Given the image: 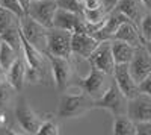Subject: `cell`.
I'll return each mask as SVG.
<instances>
[{
    "instance_id": "6da1fadb",
    "label": "cell",
    "mask_w": 151,
    "mask_h": 135,
    "mask_svg": "<svg viewBox=\"0 0 151 135\" xmlns=\"http://www.w3.org/2000/svg\"><path fill=\"white\" fill-rule=\"evenodd\" d=\"M95 108V100L83 88L74 93H64L59 100V118H79Z\"/></svg>"
},
{
    "instance_id": "7a4b0ae2",
    "label": "cell",
    "mask_w": 151,
    "mask_h": 135,
    "mask_svg": "<svg viewBox=\"0 0 151 135\" xmlns=\"http://www.w3.org/2000/svg\"><path fill=\"white\" fill-rule=\"evenodd\" d=\"M127 106H129V99L119 90V87L116 85L115 81L112 82L109 90L100 97L98 100H95V108L106 109V111H109L113 117L127 115Z\"/></svg>"
},
{
    "instance_id": "3957f363",
    "label": "cell",
    "mask_w": 151,
    "mask_h": 135,
    "mask_svg": "<svg viewBox=\"0 0 151 135\" xmlns=\"http://www.w3.org/2000/svg\"><path fill=\"white\" fill-rule=\"evenodd\" d=\"M15 120L17 125L20 126V129L24 134H38L41 125H42V117L35 112V109L29 105V102L24 99V97H20V100L15 106Z\"/></svg>"
},
{
    "instance_id": "277c9868",
    "label": "cell",
    "mask_w": 151,
    "mask_h": 135,
    "mask_svg": "<svg viewBox=\"0 0 151 135\" xmlns=\"http://www.w3.org/2000/svg\"><path fill=\"white\" fill-rule=\"evenodd\" d=\"M20 30L23 36L30 44H33L41 52H47V33L48 28L42 26L30 15H24L20 18Z\"/></svg>"
},
{
    "instance_id": "5b68a950",
    "label": "cell",
    "mask_w": 151,
    "mask_h": 135,
    "mask_svg": "<svg viewBox=\"0 0 151 135\" xmlns=\"http://www.w3.org/2000/svg\"><path fill=\"white\" fill-rule=\"evenodd\" d=\"M71 38L73 32L59 28H50L47 33V53L70 58L73 55Z\"/></svg>"
},
{
    "instance_id": "8992f818",
    "label": "cell",
    "mask_w": 151,
    "mask_h": 135,
    "mask_svg": "<svg viewBox=\"0 0 151 135\" xmlns=\"http://www.w3.org/2000/svg\"><path fill=\"white\" fill-rule=\"evenodd\" d=\"M110 75L107 73L91 67V70L88 71V75L82 79V88L89 94L94 100H98L112 85L113 81H109Z\"/></svg>"
},
{
    "instance_id": "52a82bcc",
    "label": "cell",
    "mask_w": 151,
    "mask_h": 135,
    "mask_svg": "<svg viewBox=\"0 0 151 135\" xmlns=\"http://www.w3.org/2000/svg\"><path fill=\"white\" fill-rule=\"evenodd\" d=\"M110 41H101L98 47L92 52V55L88 58V61H89L91 67L98 68V70L107 73V75L113 76L116 62H115V58H113V53H112V43Z\"/></svg>"
},
{
    "instance_id": "ba28073f",
    "label": "cell",
    "mask_w": 151,
    "mask_h": 135,
    "mask_svg": "<svg viewBox=\"0 0 151 135\" xmlns=\"http://www.w3.org/2000/svg\"><path fill=\"white\" fill-rule=\"evenodd\" d=\"M58 8L59 6L56 0H32L27 15H30L38 23H41L42 26L50 29L53 28Z\"/></svg>"
},
{
    "instance_id": "9c48e42d",
    "label": "cell",
    "mask_w": 151,
    "mask_h": 135,
    "mask_svg": "<svg viewBox=\"0 0 151 135\" xmlns=\"http://www.w3.org/2000/svg\"><path fill=\"white\" fill-rule=\"evenodd\" d=\"M47 56L50 61V65H52V76H53L55 85L59 90H65L68 81L71 79V75H73V65L70 62V58L56 56L50 53H47Z\"/></svg>"
},
{
    "instance_id": "30bf717a",
    "label": "cell",
    "mask_w": 151,
    "mask_h": 135,
    "mask_svg": "<svg viewBox=\"0 0 151 135\" xmlns=\"http://www.w3.org/2000/svg\"><path fill=\"white\" fill-rule=\"evenodd\" d=\"M129 67L137 83H141L148 75H151V53L148 52L145 44L136 47V52L129 62Z\"/></svg>"
},
{
    "instance_id": "8fae6325",
    "label": "cell",
    "mask_w": 151,
    "mask_h": 135,
    "mask_svg": "<svg viewBox=\"0 0 151 135\" xmlns=\"http://www.w3.org/2000/svg\"><path fill=\"white\" fill-rule=\"evenodd\" d=\"M98 44H100V41L89 32H85V30L73 32L71 49H73V55H76V56L88 59L92 55V52L98 47Z\"/></svg>"
},
{
    "instance_id": "7c38bea8",
    "label": "cell",
    "mask_w": 151,
    "mask_h": 135,
    "mask_svg": "<svg viewBox=\"0 0 151 135\" xmlns=\"http://www.w3.org/2000/svg\"><path fill=\"white\" fill-rule=\"evenodd\" d=\"M113 81L116 82L119 90L125 94L127 99H132L136 94H139V83H137L130 71L129 64H116L113 71Z\"/></svg>"
},
{
    "instance_id": "4fadbf2b",
    "label": "cell",
    "mask_w": 151,
    "mask_h": 135,
    "mask_svg": "<svg viewBox=\"0 0 151 135\" xmlns=\"http://www.w3.org/2000/svg\"><path fill=\"white\" fill-rule=\"evenodd\" d=\"M127 115L133 121L151 120V96L145 93H139L132 99H129Z\"/></svg>"
},
{
    "instance_id": "5bb4252c",
    "label": "cell",
    "mask_w": 151,
    "mask_h": 135,
    "mask_svg": "<svg viewBox=\"0 0 151 135\" xmlns=\"http://www.w3.org/2000/svg\"><path fill=\"white\" fill-rule=\"evenodd\" d=\"M53 28L65 29V30H70V32H77V30L88 32L86 21H85L82 14H74V12L65 11L62 8H58V11H56Z\"/></svg>"
},
{
    "instance_id": "9a60e30c",
    "label": "cell",
    "mask_w": 151,
    "mask_h": 135,
    "mask_svg": "<svg viewBox=\"0 0 151 135\" xmlns=\"http://www.w3.org/2000/svg\"><path fill=\"white\" fill-rule=\"evenodd\" d=\"M116 8L124 15H127L130 21L134 23L137 28L141 26V21L147 15V9H148V6L142 0H119Z\"/></svg>"
},
{
    "instance_id": "2e32d148",
    "label": "cell",
    "mask_w": 151,
    "mask_h": 135,
    "mask_svg": "<svg viewBox=\"0 0 151 135\" xmlns=\"http://www.w3.org/2000/svg\"><path fill=\"white\" fill-rule=\"evenodd\" d=\"M113 40H121V41H125L129 43L134 47H141L145 44V40L141 33V29L136 26L134 23L132 21H125L122 23L119 29L115 32V36H113Z\"/></svg>"
},
{
    "instance_id": "e0dca14e",
    "label": "cell",
    "mask_w": 151,
    "mask_h": 135,
    "mask_svg": "<svg viewBox=\"0 0 151 135\" xmlns=\"http://www.w3.org/2000/svg\"><path fill=\"white\" fill-rule=\"evenodd\" d=\"M26 81H27V64L24 58H18L8 70V82L15 91H21Z\"/></svg>"
},
{
    "instance_id": "ac0fdd59",
    "label": "cell",
    "mask_w": 151,
    "mask_h": 135,
    "mask_svg": "<svg viewBox=\"0 0 151 135\" xmlns=\"http://www.w3.org/2000/svg\"><path fill=\"white\" fill-rule=\"evenodd\" d=\"M110 43H112V53H113V58H115V62L129 64L136 52V47L121 40H112Z\"/></svg>"
},
{
    "instance_id": "d6986e66",
    "label": "cell",
    "mask_w": 151,
    "mask_h": 135,
    "mask_svg": "<svg viewBox=\"0 0 151 135\" xmlns=\"http://www.w3.org/2000/svg\"><path fill=\"white\" fill-rule=\"evenodd\" d=\"M112 132L115 135H134V121L129 115H119L113 120V129Z\"/></svg>"
},
{
    "instance_id": "ffe728a7",
    "label": "cell",
    "mask_w": 151,
    "mask_h": 135,
    "mask_svg": "<svg viewBox=\"0 0 151 135\" xmlns=\"http://www.w3.org/2000/svg\"><path fill=\"white\" fill-rule=\"evenodd\" d=\"M18 50H15L11 44L2 41L0 44V65H2L5 70H9L11 65L18 59Z\"/></svg>"
},
{
    "instance_id": "44dd1931",
    "label": "cell",
    "mask_w": 151,
    "mask_h": 135,
    "mask_svg": "<svg viewBox=\"0 0 151 135\" xmlns=\"http://www.w3.org/2000/svg\"><path fill=\"white\" fill-rule=\"evenodd\" d=\"M0 40L11 44L15 50L21 52V47H23V40H21V30H20V23L15 24L14 28L8 29L5 33L0 35Z\"/></svg>"
},
{
    "instance_id": "7402d4cb",
    "label": "cell",
    "mask_w": 151,
    "mask_h": 135,
    "mask_svg": "<svg viewBox=\"0 0 151 135\" xmlns=\"http://www.w3.org/2000/svg\"><path fill=\"white\" fill-rule=\"evenodd\" d=\"M18 23H20V17H17L14 12H11L8 9L0 8V35L5 33L8 29L14 28Z\"/></svg>"
},
{
    "instance_id": "603a6c76",
    "label": "cell",
    "mask_w": 151,
    "mask_h": 135,
    "mask_svg": "<svg viewBox=\"0 0 151 135\" xmlns=\"http://www.w3.org/2000/svg\"><path fill=\"white\" fill-rule=\"evenodd\" d=\"M15 90L11 87L9 82H5V83H0V111H5L8 108V105L11 103V99H12V93Z\"/></svg>"
},
{
    "instance_id": "cb8c5ba5",
    "label": "cell",
    "mask_w": 151,
    "mask_h": 135,
    "mask_svg": "<svg viewBox=\"0 0 151 135\" xmlns=\"http://www.w3.org/2000/svg\"><path fill=\"white\" fill-rule=\"evenodd\" d=\"M56 2H58L59 8L70 11V12H74V14H82L83 15V3L79 2V0H56Z\"/></svg>"
},
{
    "instance_id": "d4e9b609",
    "label": "cell",
    "mask_w": 151,
    "mask_h": 135,
    "mask_svg": "<svg viewBox=\"0 0 151 135\" xmlns=\"http://www.w3.org/2000/svg\"><path fill=\"white\" fill-rule=\"evenodd\" d=\"M0 8L14 12V14L17 17H20V18L26 15V12H24V9H23V6L20 3V0H0Z\"/></svg>"
},
{
    "instance_id": "484cf974",
    "label": "cell",
    "mask_w": 151,
    "mask_h": 135,
    "mask_svg": "<svg viewBox=\"0 0 151 135\" xmlns=\"http://www.w3.org/2000/svg\"><path fill=\"white\" fill-rule=\"evenodd\" d=\"M58 134H59V125L52 118L44 120L40 131H38V135H58Z\"/></svg>"
},
{
    "instance_id": "4316f807",
    "label": "cell",
    "mask_w": 151,
    "mask_h": 135,
    "mask_svg": "<svg viewBox=\"0 0 151 135\" xmlns=\"http://www.w3.org/2000/svg\"><path fill=\"white\" fill-rule=\"evenodd\" d=\"M141 33L145 41H151V12H147V15L141 21Z\"/></svg>"
},
{
    "instance_id": "83f0119b",
    "label": "cell",
    "mask_w": 151,
    "mask_h": 135,
    "mask_svg": "<svg viewBox=\"0 0 151 135\" xmlns=\"http://www.w3.org/2000/svg\"><path fill=\"white\" fill-rule=\"evenodd\" d=\"M136 135H151V120L134 121Z\"/></svg>"
},
{
    "instance_id": "f1b7e54d",
    "label": "cell",
    "mask_w": 151,
    "mask_h": 135,
    "mask_svg": "<svg viewBox=\"0 0 151 135\" xmlns=\"http://www.w3.org/2000/svg\"><path fill=\"white\" fill-rule=\"evenodd\" d=\"M139 91L151 96V75H148L141 83H139Z\"/></svg>"
},
{
    "instance_id": "f546056e",
    "label": "cell",
    "mask_w": 151,
    "mask_h": 135,
    "mask_svg": "<svg viewBox=\"0 0 151 135\" xmlns=\"http://www.w3.org/2000/svg\"><path fill=\"white\" fill-rule=\"evenodd\" d=\"M83 8H86V9H100V8H104V5H103V0H85Z\"/></svg>"
},
{
    "instance_id": "4dcf8cb0",
    "label": "cell",
    "mask_w": 151,
    "mask_h": 135,
    "mask_svg": "<svg viewBox=\"0 0 151 135\" xmlns=\"http://www.w3.org/2000/svg\"><path fill=\"white\" fill-rule=\"evenodd\" d=\"M118 3H119V0H103V5H104V8L110 12V11H113L116 6H118Z\"/></svg>"
},
{
    "instance_id": "1f68e13d",
    "label": "cell",
    "mask_w": 151,
    "mask_h": 135,
    "mask_svg": "<svg viewBox=\"0 0 151 135\" xmlns=\"http://www.w3.org/2000/svg\"><path fill=\"white\" fill-rule=\"evenodd\" d=\"M8 82V70H5L2 65H0V83Z\"/></svg>"
},
{
    "instance_id": "d6a6232c",
    "label": "cell",
    "mask_w": 151,
    "mask_h": 135,
    "mask_svg": "<svg viewBox=\"0 0 151 135\" xmlns=\"http://www.w3.org/2000/svg\"><path fill=\"white\" fill-rule=\"evenodd\" d=\"M20 3L24 9V12H26V15H27V12H29V8H30V3H32V0H20Z\"/></svg>"
},
{
    "instance_id": "836d02e7",
    "label": "cell",
    "mask_w": 151,
    "mask_h": 135,
    "mask_svg": "<svg viewBox=\"0 0 151 135\" xmlns=\"http://www.w3.org/2000/svg\"><path fill=\"white\" fill-rule=\"evenodd\" d=\"M145 47L148 49V52L151 53V41H145Z\"/></svg>"
},
{
    "instance_id": "e575fe53",
    "label": "cell",
    "mask_w": 151,
    "mask_h": 135,
    "mask_svg": "<svg viewBox=\"0 0 151 135\" xmlns=\"http://www.w3.org/2000/svg\"><path fill=\"white\" fill-rule=\"evenodd\" d=\"M142 2H144V3H145V5L148 6V9L151 8V0H142Z\"/></svg>"
},
{
    "instance_id": "d590c367",
    "label": "cell",
    "mask_w": 151,
    "mask_h": 135,
    "mask_svg": "<svg viewBox=\"0 0 151 135\" xmlns=\"http://www.w3.org/2000/svg\"><path fill=\"white\" fill-rule=\"evenodd\" d=\"M0 44H2V40H0Z\"/></svg>"
}]
</instances>
